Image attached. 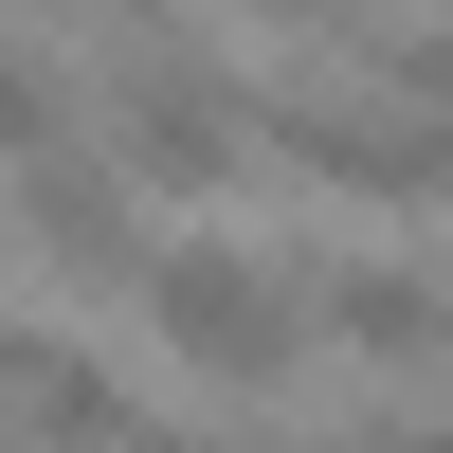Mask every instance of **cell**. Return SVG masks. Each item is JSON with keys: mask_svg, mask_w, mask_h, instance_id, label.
Instances as JSON below:
<instances>
[{"mask_svg": "<svg viewBox=\"0 0 453 453\" xmlns=\"http://www.w3.org/2000/svg\"><path fill=\"white\" fill-rule=\"evenodd\" d=\"M254 145V73L200 55V36H127L109 55V164L127 181H236Z\"/></svg>", "mask_w": 453, "mask_h": 453, "instance_id": "6da1fadb", "label": "cell"}, {"mask_svg": "<svg viewBox=\"0 0 453 453\" xmlns=\"http://www.w3.org/2000/svg\"><path fill=\"white\" fill-rule=\"evenodd\" d=\"M145 326H164V345L200 363V381H236V399H273V381H290V345H309L290 273H273V254H218V236L145 254Z\"/></svg>", "mask_w": 453, "mask_h": 453, "instance_id": "7a4b0ae2", "label": "cell"}, {"mask_svg": "<svg viewBox=\"0 0 453 453\" xmlns=\"http://www.w3.org/2000/svg\"><path fill=\"white\" fill-rule=\"evenodd\" d=\"M309 326L363 363H453V273H418V254H326L309 273Z\"/></svg>", "mask_w": 453, "mask_h": 453, "instance_id": "3957f363", "label": "cell"}, {"mask_svg": "<svg viewBox=\"0 0 453 453\" xmlns=\"http://www.w3.org/2000/svg\"><path fill=\"white\" fill-rule=\"evenodd\" d=\"M0 453H145L127 381H109L91 345H19V381H0Z\"/></svg>", "mask_w": 453, "mask_h": 453, "instance_id": "277c9868", "label": "cell"}, {"mask_svg": "<svg viewBox=\"0 0 453 453\" xmlns=\"http://www.w3.org/2000/svg\"><path fill=\"white\" fill-rule=\"evenodd\" d=\"M19 236L55 254V273H127V290H145V236H127V164H109V145H73V164H36V181H19Z\"/></svg>", "mask_w": 453, "mask_h": 453, "instance_id": "5b68a950", "label": "cell"}, {"mask_svg": "<svg viewBox=\"0 0 453 453\" xmlns=\"http://www.w3.org/2000/svg\"><path fill=\"white\" fill-rule=\"evenodd\" d=\"M73 145H91V91H73V73H55V36H36V19H0V164H73Z\"/></svg>", "mask_w": 453, "mask_h": 453, "instance_id": "8992f818", "label": "cell"}, {"mask_svg": "<svg viewBox=\"0 0 453 453\" xmlns=\"http://www.w3.org/2000/svg\"><path fill=\"white\" fill-rule=\"evenodd\" d=\"M345 55L381 73V109H418V127H453V19H363Z\"/></svg>", "mask_w": 453, "mask_h": 453, "instance_id": "52a82bcc", "label": "cell"}, {"mask_svg": "<svg viewBox=\"0 0 453 453\" xmlns=\"http://www.w3.org/2000/svg\"><path fill=\"white\" fill-rule=\"evenodd\" d=\"M236 19H273V36H363L381 0H236Z\"/></svg>", "mask_w": 453, "mask_h": 453, "instance_id": "ba28073f", "label": "cell"}, {"mask_svg": "<svg viewBox=\"0 0 453 453\" xmlns=\"http://www.w3.org/2000/svg\"><path fill=\"white\" fill-rule=\"evenodd\" d=\"M19 19H109V36H181L164 0H19Z\"/></svg>", "mask_w": 453, "mask_h": 453, "instance_id": "9c48e42d", "label": "cell"}, {"mask_svg": "<svg viewBox=\"0 0 453 453\" xmlns=\"http://www.w3.org/2000/svg\"><path fill=\"white\" fill-rule=\"evenodd\" d=\"M363 453H453V418H381V435H363Z\"/></svg>", "mask_w": 453, "mask_h": 453, "instance_id": "30bf717a", "label": "cell"}, {"mask_svg": "<svg viewBox=\"0 0 453 453\" xmlns=\"http://www.w3.org/2000/svg\"><path fill=\"white\" fill-rule=\"evenodd\" d=\"M145 453H273V435H145Z\"/></svg>", "mask_w": 453, "mask_h": 453, "instance_id": "8fae6325", "label": "cell"}]
</instances>
